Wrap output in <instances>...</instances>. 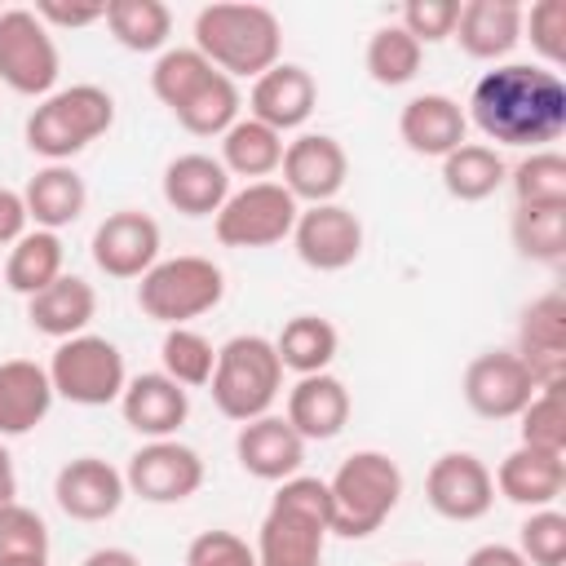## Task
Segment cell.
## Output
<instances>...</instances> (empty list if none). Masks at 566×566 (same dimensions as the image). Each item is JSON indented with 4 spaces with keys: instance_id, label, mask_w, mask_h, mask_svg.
I'll list each match as a JSON object with an SVG mask.
<instances>
[{
    "instance_id": "6da1fadb",
    "label": "cell",
    "mask_w": 566,
    "mask_h": 566,
    "mask_svg": "<svg viewBox=\"0 0 566 566\" xmlns=\"http://www.w3.org/2000/svg\"><path fill=\"white\" fill-rule=\"evenodd\" d=\"M464 119L495 146L544 150L566 128V84L539 62H500L478 75Z\"/></svg>"
},
{
    "instance_id": "7a4b0ae2",
    "label": "cell",
    "mask_w": 566,
    "mask_h": 566,
    "mask_svg": "<svg viewBox=\"0 0 566 566\" xmlns=\"http://www.w3.org/2000/svg\"><path fill=\"white\" fill-rule=\"evenodd\" d=\"M332 535V500L327 482L310 473H292L279 482L261 531H256V566H323V548Z\"/></svg>"
},
{
    "instance_id": "3957f363",
    "label": "cell",
    "mask_w": 566,
    "mask_h": 566,
    "mask_svg": "<svg viewBox=\"0 0 566 566\" xmlns=\"http://www.w3.org/2000/svg\"><path fill=\"white\" fill-rule=\"evenodd\" d=\"M195 49L230 80H256L283 53V27L265 4H203L195 13Z\"/></svg>"
},
{
    "instance_id": "277c9868",
    "label": "cell",
    "mask_w": 566,
    "mask_h": 566,
    "mask_svg": "<svg viewBox=\"0 0 566 566\" xmlns=\"http://www.w3.org/2000/svg\"><path fill=\"white\" fill-rule=\"evenodd\" d=\"M327 500H332V535L367 539L398 509V500H402V469L385 451H371V447L354 451L327 478Z\"/></svg>"
},
{
    "instance_id": "5b68a950",
    "label": "cell",
    "mask_w": 566,
    "mask_h": 566,
    "mask_svg": "<svg viewBox=\"0 0 566 566\" xmlns=\"http://www.w3.org/2000/svg\"><path fill=\"white\" fill-rule=\"evenodd\" d=\"M111 124H115V97L102 84H71L40 97V106L27 115L22 137L31 155L49 164H66L84 146H93Z\"/></svg>"
},
{
    "instance_id": "8992f818",
    "label": "cell",
    "mask_w": 566,
    "mask_h": 566,
    "mask_svg": "<svg viewBox=\"0 0 566 566\" xmlns=\"http://www.w3.org/2000/svg\"><path fill=\"white\" fill-rule=\"evenodd\" d=\"M208 389H212V402L226 420L248 424L256 416H270V407L283 394V363L274 354V340L256 336V332L230 336L217 349V367H212Z\"/></svg>"
},
{
    "instance_id": "52a82bcc",
    "label": "cell",
    "mask_w": 566,
    "mask_h": 566,
    "mask_svg": "<svg viewBox=\"0 0 566 566\" xmlns=\"http://www.w3.org/2000/svg\"><path fill=\"white\" fill-rule=\"evenodd\" d=\"M226 296V274L208 256H164L137 283V305L164 327H186L190 318L217 310Z\"/></svg>"
},
{
    "instance_id": "ba28073f",
    "label": "cell",
    "mask_w": 566,
    "mask_h": 566,
    "mask_svg": "<svg viewBox=\"0 0 566 566\" xmlns=\"http://www.w3.org/2000/svg\"><path fill=\"white\" fill-rule=\"evenodd\" d=\"M44 371L53 380V394L75 402V407H111V402H119V394L128 385V367H124L119 345L106 336H93V332L57 340Z\"/></svg>"
},
{
    "instance_id": "9c48e42d",
    "label": "cell",
    "mask_w": 566,
    "mask_h": 566,
    "mask_svg": "<svg viewBox=\"0 0 566 566\" xmlns=\"http://www.w3.org/2000/svg\"><path fill=\"white\" fill-rule=\"evenodd\" d=\"M57 75L62 53L35 9H0V84L22 97H49Z\"/></svg>"
},
{
    "instance_id": "30bf717a",
    "label": "cell",
    "mask_w": 566,
    "mask_h": 566,
    "mask_svg": "<svg viewBox=\"0 0 566 566\" xmlns=\"http://www.w3.org/2000/svg\"><path fill=\"white\" fill-rule=\"evenodd\" d=\"M296 212L301 203L283 190V181H248L243 190H230L212 217V230L226 248H274L292 239Z\"/></svg>"
},
{
    "instance_id": "8fae6325",
    "label": "cell",
    "mask_w": 566,
    "mask_h": 566,
    "mask_svg": "<svg viewBox=\"0 0 566 566\" xmlns=\"http://www.w3.org/2000/svg\"><path fill=\"white\" fill-rule=\"evenodd\" d=\"M124 486L146 504H181L203 486V455L177 438H150L128 455Z\"/></svg>"
},
{
    "instance_id": "7c38bea8",
    "label": "cell",
    "mask_w": 566,
    "mask_h": 566,
    "mask_svg": "<svg viewBox=\"0 0 566 566\" xmlns=\"http://www.w3.org/2000/svg\"><path fill=\"white\" fill-rule=\"evenodd\" d=\"M283 190L314 208V203H336V195L349 181V155L332 133H301L283 146Z\"/></svg>"
},
{
    "instance_id": "4fadbf2b",
    "label": "cell",
    "mask_w": 566,
    "mask_h": 566,
    "mask_svg": "<svg viewBox=\"0 0 566 566\" xmlns=\"http://www.w3.org/2000/svg\"><path fill=\"white\" fill-rule=\"evenodd\" d=\"M460 394L482 420H517L522 407L535 398V380L513 349H486L464 367Z\"/></svg>"
},
{
    "instance_id": "5bb4252c",
    "label": "cell",
    "mask_w": 566,
    "mask_h": 566,
    "mask_svg": "<svg viewBox=\"0 0 566 566\" xmlns=\"http://www.w3.org/2000/svg\"><path fill=\"white\" fill-rule=\"evenodd\" d=\"M292 248H296L301 265H310L318 274L349 270L363 256V221L345 203L301 208L296 226H292Z\"/></svg>"
},
{
    "instance_id": "9a60e30c",
    "label": "cell",
    "mask_w": 566,
    "mask_h": 566,
    "mask_svg": "<svg viewBox=\"0 0 566 566\" xmlns=\"http://www.w3.org/2000/svg\"><path fill=\"white\" fill-rule=\"evenodd\" d=\"M535 389H553V385H566V292L562 287H548L539 292L522 318H517V349H513Z\"/></svg>"
},
{
    "instance_id": "2e32d148",
    "label": "cell",
    "mask_w": 566,
    "mask_h": 566,
    "mask_svg": "<svg viewBox=\"0 0 566 566\" xmlns=\"http://www.w3.org/2000/svg\"><path fill=\"white\" fill-rule=\"evenodd\" d=\"M424 500L447 522H478L495 504V478L473 451H447L424 473Z\"/></svg>"
},
{
    "instance_id": "e0dca14e",
    "label": "cell",
    "mask_w": 566,
    "mask_h": 566,
    "mask_svg": "<svg viewBox=\"0 0 566 566\" xmlns=\"http://www.w3.org/2000/svg\"><path fill=\"white\" fill-rule=\"evenodd\" d=\"M159 221L150 212L137 208H119L111 217H102V226L93 230V265L106 279H142L155 261H159Z\"/></svg>"
},
{
    "instance_id": "ac0fdd59",
    "label": "cell",
    "mask_w": 566,
    "mask_h": 566,
    "mask_svg": "<svg viewBox=\"0 0 566 566\" xmlns=\"http://www.w3.org/2000/svg\"><path fill=\"white\" fill-rule=\"evenodd\" d=\"M124 495V473L102 455H75L53 478V500L71 522H106L119 513Z\"/></svg>"
},
{
    "instance_id": "d6986e66",
    "label": "cell",
    "mask_w": 566,
    "mask_h": 566,
    "mask_svg": "<svg viewBox=\"0 0 566 566\" xmlns=\"http://www.w3.org/2000/svg\"><path fill=\"white\" fill-rule=\"evenodd\" d=\"M318 106V84L314 75L301 66V62H274L270 71H261L252 80V93H248V115L261 119L265 128L274 133H292L301 128Z\"/></svg>"
},
{
    "instance_id": "ffe728a7",
    "label": "cell",
    "mask_w": 566,
    "mask_h": 566,
    "mask_svg": "<svg viewBox=\"0 0 566 566\" xmlns=\"http://www.w3.org/2000/svg\"><path fill=\"white\" fill-rule=\"evenodd\" d=\"M234 460L256 482H287L292 473H301L305 438L283 416L270 411V416H256V420L239 424V433H234Z\"/></svg>"
},
{
    "instance_id": "44dd1931",
    "label": "cell",
    "mask_w": 566,
    "mask_h": 566,
    "mask_svg": "<svg viewBox=\"0 0 566 566\" xmlns=\"http://www.w3.org/2000/svg\"><path fill=\"white\" fill-rule=\"evenodd\" d=\"M119 416L133 433L150 438H177V429L190 416V389H181L172 376L164 371H142L128 376L124 394H119Z\"/></svg>"
},
{
    "instance_id": "7402d4cb",
    "label": "cell",
    "mask_w": 566,
    "mask_h": 566,
    "mask_svg": "<svg viewBox=\"0 0 566 566\" xmlns=\"http://www.w3.org/2000/svg\"><path fill=\"white\" fill-rule=\"evenodd\" d=\"M398 137L411 155L424 159H447L460 142H469V119L464 106L447 93H420L398 111Z\"/></svg>"
},
{
    "instance_id": "603a6c76",
    "label": "cell",
    "mask_w": 566,
    "mask_h": 566,
    "mask_svg": "<svg viewBox=\"0 0 566 566\" xmlns=\"http://www.w3.org/2000/svg\"><path fill=\"white\" fill-rule=\"evenodd\" d=\"M451 40L473 62L500 66L522 40V4L517 0H464Z\"/></svg>"
},
{
    "instance_id": "cb8c5ba5",
    "label": "cell",
    "mask_w": 566,
    "mask_h": 566,
    "mask_svg": "<svg viewBox=\"0 0 566 566\" xmlns=\"http://www.w3.org/2000/svg\"><path fill=\"white\" fill-rule=\"evenodd\" d=\"M349 389L340 376L332 371H314V376H296V385L287 389V424L305 438V442H327L349 424Z\"/></svg>"
},
{
    "instance_id": "d4e9b609",
    "label": "cell",
    "mask_w": 566,
    "mask_h": 566,
    "mask_svg": "<svg viewBox=\"0 0 566 566\" xmlns=\"http://www.w3.org/2000/svg\"><path fill=\"white\" fill-rule=\"evenodd\" d=\"M495 478V491L509 500V504H522V509H553L562 486H566V455L562 451H539V447H513L500 469L491 473Z\"/></svg>"
},
{
    "instance_id": "484cf974",
    "label": "cell",
    "mask_w": 566,
    "mask_h": 566,
    "mask_svg": "<svg viewBox=\"0 0 566 566\" xmlns=\"http://www.w3.org/2000/svg\"><path fill=\"white\" fill-rule=\"evenodd\" d=\"M230 199V172L203 150H186L164 168V203L181 217H217Z\"/></svg>"
},
{
    "instance_id": "4316f807",
    "label": "cell",
    "mask_w": 566,
    "mask_h": 566,
    "mask_svg": "<svg viewBox=\"0 0 566 566\" xmlns=\"http://www.w3.org/2000/svg\"><path fill=\"white\" fill-rule=\"evenodd\" d=\"M53 380L35 358L0 363V438H22L44 424L53 407Z\"/></svg>"
},
{
    "instance_id": "83f0119b",
    "label": "cell",
    "mask_w": 566,
    "mask_h": 566,
    "mask_svg": "<svg viewBox=\"0 0 566 566\" xmlns=\"http://www.w3.org/2000/svg\"><path fill=\"white\" fill-rule=\"evenodd\" d=\"M93 314H97V292L80 274H62L44 292L27 296V323L49 340H71L88 332Z\"/></svg>"
},
{
    "instance_id": "f1b7e54d",
    "label": "cell",
    "mask_w": 566,
    "mask_h": 566,
    "mask_svg": "<svg viewBox=\"0 0 566 566\" xmlns=\"http://www.w3.org/2000/svg\"><path fill=\"white\" fill-rule=\"evenodd\" d=\"M22 203H27V221H35V230H62L71 221H80L84 203H88V186L71 164H44L27 186H22Z\"/></svg>"
},
{
    "instance_id": "f546056e",
    "label": "cell",
    "mask_w": 566,
    "mask_h": 566,
    "mask_svg": "<svg viewBox=\"0 0 566 566\" xmlns=\"http://www.w3.org/2000/svg\"><path fill=\"white\" fill-rule=\"evenodd\" d=\"M509 181V164L495 146L486 142H460L442 159V190L460 203H482Z\"/></svg>"
},
{
    "instance_id": "4dcf8cb0",
    "label": "cell",
    "mask_w": 566,
    "mask_h": 566,
    "mask_svg": "<svg viewBox=\"0 0 566 566\" xmlns=\"http://www.w3.org/2000/svg\"><path fill=\"white\" fill-rule=\"evenodd\" d=\"M283 133L265 128L261 119L252 115H239L226 133H221V168L230 177H252V181H265L270 172H279L283 164Z\"/></svg>"
},
{
    "instance_id": "1f68e13d",
    "label": "cell",
    "mask_w": 566,
    "mask_h": 566,
    "mask_svg": "<svg viewBox=\"0 0 566 566\" xmlns=\"http://www.w3.org/2000/svg\"><path fill=\"white\" fill-rule=\"evenodd\" d=\"M336 349H340V332L323 314H296L274 336V354H279L283 371H296V376L327 371L332 358H336Z\"/></svg>"
},
{
    "instance_id": "d6a6232c",
    "label": "cell",
    "mask_w": 566,
    "mask_h": 566,
    "mask_svg": "<svg viewBox=\"0 0 566 566\" xmlns=\"http://www.w3.org/2000/svg\"><path fill=\"white\" fill-rule=\"evenodd\" d=\"M66 248L53 230H27L13 248H9V261H4V283L9 292L18 296H35L44 292L53 279H62L66 270Z\"/></svg>"
},
{
    "instance_id": "836d02e7",
    "label": "cell",
    "mask_w": 566,
    "mask_h": 566,
    "mask_svg": "<svg viewBox=\"0 0 566 566\" xmlns=\"http://www.w3.org/2000/svg\"><path fill=\"white\" fill-rule=\"evenodd\" d=\"M102 22L128 53H164L172 35V9L164 0H106Z\"/></svg>"
},
{
    "instance_id": "e575fe53",
    "label": "cell",
    "mask_w": 566,
    "mask_h": 566,
    "mask_svg": "<svg viewBox=\"0 0 566 566\" xmlns=\"http://www.w3.org/2000/svg\"><path fill=\"white\" fill-rule=\"evenodd\" d=\"M420 62H424V49H420L398 22L376 27L371 40H367V53H363L367 75H371L380 88H402V84H411V80L420 75Z\"/></svg>"
},
{
    "instance_id": "d590c367",
    "label": "cell",
    "mask_w": 566,
    "mask_h": 566,
    "mask_svg": "<svg viewBox=\"0 0 566 566\" xmlns=\"http://www.w3.org/2000/svg\"><path fill=\"white\" fill-rule=\"evenodd\" d=\"M217 75V66L195 49V44H177V49H164L155 57V71H150V93L168 106V111H181L208 80Z\"/></svg>"
},
{
    "instance_id": "8d00e7d4",
    "label": "cell",
    "mask_w": 566,
    "mask_h": 566,
    "mask_svg": "<svg viewBox=\"0 0 566 566\" xmlns=\"http://www.w3.org/2000/svg\"><path fill=\"white\" fill-rule=\"evenodd\" d=\"M509 186H513L517 208H566V159H562V150H553V146L531 150L509 172Z\"/></svg>"
},
{
    "instance_id": "74e56055",
    "label": "cell",
    "mask_w": 566,
    "mask_h": 566,
    "mask_svg": "<svg viewBox=\"0 0 566 566\" xmlns=\"http://www.w3.org/2000/svg\"><path fill=\"white\" fill-rule=\"evenodd\" d=\"M239 111H243V93H239V80H230V75H212L181 111H172L177 115V124L186 128V133H195V137H221L234 119H239Z\"/></svg>"
},
{
    "instance_id": "f35d334b",
    "label": "cell",
    "mask_w": 566,
    "mask_h": 566,
    "mask_svg": "<svg viewBox=\"0 0 566 566\" xmlns=\"http://www.w3.org/2000/svg\"><path fill=\"white\" fill-rule=\"evenodd\" d=\"M517 256L535 265H562L566 256V208H513L509 221Z\"/></svg>"
},
{
    "instance_id": "ab89813d",
    "label": "cell",
    "mask_w": 566,
    "mask_h": 566,
    "mask_svg": "<svg viewBox=\"0 0 566 566\" xmlns=\"http://www.w3.org/2000/svg\"><path fill=\"white\" fill-rule=\"evenodd\" d=\"M159 371L172 376L181 389H203L212 380V367H217V349L203 332L195 327H168L164 332V345H159Z\"/></svg>"
},
{
    "instance_id": "60d3db41",
    "label": "cell",
    "mask_w": 566,
    "mask_h": 566,
    "mask_svg": "<svg viewBox=\"0 0 566 566\" xmlns=\"http://www.w3.org/2000/svg\"><path fill=\"white\" fill-rule=\"evenodd\" d=\"M522 40H531L539 66L557 71L566 62V0H535L522 9Z\"/></svg>"
},
{
    "instance_id": "b9f144b4",
    "label": "cell",
    "mask_w": 566,
    "mask_h": 566,
    "mask_svg": "<svg viewBox=\"0 0 566 566\" xmlns=\"http://www.w3.org/2000/svg\"><path fill=\"white\" fill-rule=\"evenodd\" d=\"M513 548L526 557V566H566V513L531 509Z\"/></svg>"
},
{
    "instance_id": "7bdbcfd3",
    "label": "cell",
    "mask_w": 566,
    "mask_h": 566,
    "mask_svg": "<svg viewBox=\"0 0 566 566\" xmlns=\"http://www.w3.org/2000/svg\"><path fill=\"white\" fill-rule=\"evenodd\" d=\"M522 447L562 451L566 455V411H562V385L535 389V398L522 407Z\"/></svg>"
},
{
    "instance_id": "ee69618b",
    "label": "cell",
    "mask_w": 566,
    "mask_h": 566,
    "mask_svg": "<svg viewBox=\"0 0 566 566\" xmlns=\"http://www.w3.org/2000/svg\"><path fill=\"white\" fill-rule=\"evenodd\" d=\"M0 557H49V526L27 504L0 509Z\"/></svg>"
},
{
    "instance_id": "f6af8a7d",
    "label": "cell",
    "mask_w": 566,
    "mask_h": 566,
    "mask_svg": "<svg viewBox=\"0 0 566 566\" xmlns=\"http://www.w3.org/2000/svg\"><path fill=\"white\" fill-rule=\"evenodd\" d=\"M455 18H460V0H407L398 13V27L424 49V44L451 40Z\"/></svg>"
},
{
    "instance_id": "bcb514c9",
    "label": "cell",
    "mask_w": 566,
    "mask_h": 566,
    "mask_svg": "<svg viewBox=\"0 0 566 566\" xmlns=\"http://www.w3.org/2000/svg\"><path fill=\"white\" fill-rule=\"evenodd\" d=\"M186 566H256V548L234 531H199L186 548Z\"/></svg>"
},
{
    "instance_id": "7dc6e473",
    "label": "cell",
    "mask_w": 566,
    "mask_h": 566,
    "mask_svg": "<svg viewBox=\"0 0 566 566\" xmlns=\"http://www.w3.org/2000/svg\"><path fill=\"white\" fill-rule=\"evenodd\" d=\"M35 18L53 31V27H93L106 18V0L102 4H62V0H40Z\"/></svg>"
},
{
    "instance_id": "c3c4849f",
    "label": "cell",
    "mask_w": 566,
    "mask_h": 566,
    "mask_svg": "<svg viewBox=\"0 0 566 566\" xmlns=\"http://www.w3.org/2000/svg\"><path fill=\"white\" fill-rule=\"evenodd\" d=\"M27 203H22V190H9L0 186V248H13L22 234H27Z\"/></svg>"
},
{
    "instance_id": "681fc988",
    "label": "cell",
    "mask_w": 566,
    "mask_h": 566,
    "mask_svg": "<svg viewBox=\"0 0 566 566\" xmlns=\"http://www.w3.org/2000/svg\"><path fill=\"white\" fill-rule=\"evenodd\" d=\"M464 566H526V557L513 548V544H478Z\"/></svg>"
},
{
    "instance_id": "f907efd6",
    "label": "cell",
    "mask_w": 566,
    "mask_h": 566,
    "mask_svg": "<svg viewBox=\"0 0 566 566\" xmlns=\"http://www.w3.org/2000/svg\"><path fill=\"white\" fill-rule=\"evenodd\" d=\"M80 566H142V557H137L133 548H115V544H106V548H93Z\"/></svg>"
},
{
    "instance_id": "816d5d0a",
    "label": "cell",
    "mask_w": 566,
    "mask_h": 566,
    "mask_svg": "<svg viewBox=\"0 0 566 566\" xmlns=\"http://www.w3.org/2000/svg\"><path fill=\"white\" fill-rule=\"evenodd\" d=\"M13 500H18V473H13V455H9V447L0 438V509L13 504Z\"/></svg>"
},
{
    "instance_id": "f5cc1de1",
    "label": "cell",
    "mask_w": 566,
    "mask_h": 566,
    "mask_svg": "<svg viewBox=\"0 0 566 566\" xmlns=\"http://www.w3.org/2000/svg\"><path fill=\"white\" fill-rule=\"evenodd\" d=\"M0 566H49V557H0Z\"/></svg>"
},
{
    "instance_id": "db71d44e",
    "label": "cell",
    "mask_w": 566,
    "mask_h": 566,
    "mask_svg": "<svg viewBox=\"0 0 566 566\" xmlns=\"http://www.w3.org/2000/svg\"><path fill=\"white\" fill-rule=\"evenodd\" d=\"M398 566H424V562H398Z\"/></svg>"
}]
</instances>
